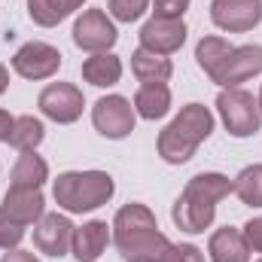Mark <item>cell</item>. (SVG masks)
<instances>
[{"label":"cell","instance_id":"1","mask_svg":"<svg viewBox=\"0 0 262 262\" xmlns=\"http://www.w3.org/2000/svg\"><path fill=\"white\" fill-rule=\"evenodd\" d=\"M113 241H116V250L128 262L134 259L159 262L162 253L171 247V241L159 232L152 210L146 204H137V201L125 204L116 213V220H113Z\"/></svg>","mask_w":262,"mask_h":262},{"label":"cell","instance_id":"2","mask_svg":"<svg viewBox=\"0 0 262 262\" xmlns=\"http://www.w3.org/2000/svg\"><path fill=\"white\" fill-rule=\"evenodd\" d=\"M229 192H235V183L229 177H223V174H195L186 183L183 195L174 201L171 216L183 232L198 235V232L210 229V223L216 216V201H223Z\"/></svg>","mask_w":262,"mask_h":262},{"label":"cell","instance_id":"3","mask_svg":"<svg viewBox=\"0 0 262 262\" xmlns=\"http://www.w3.org/2000/svg\"><path fill=\"white\" fill-rule=\"evenodd\" d=\"M213 131V113L204 104H186L180 116L159 134V156L168 165H183Z\"/></svg>","mask_w":262,"mask_h":262},{"label":"cell","instance_id":"4","mask_svg":"<svg viewBox=\"0 0 262 262\" xmlns=\"http://www.w3.org/2000/svg\"><path fill=\"white\" fill-rule=\"evenodd\" d=\"M113 177L107 171H67L55 180L52 195L67 213H85L113 198Z\"/></svg>","mask_w":262,"mask_h":262},{"label":"cell","instance_id":"5","mask_svg":"<svg viewBox=\"0 0 262 262\" xmlns=\"http://www.w3.org/2000/svg\"><path fill=\"white\" fill-rule=\"evenodd\" d=\"M216 110H220L223 125L232 137H250L262 125L259 101L244 89H223L216 98Z\"/></svg>","mask_w":262,"mask_h":262},{"label":"cell","instance_id":"6","mask_svg":"<svg viewBox=\"0 0 262 262\" xmlns=\"http://www.w3.org/2000/svg\"><path fill=\"white\" fill-rule=\"evenodd\" d=\"M92 122L110 140H122L134 131V107L122 95H107L92 107Z\"/></svg>","mask_w":262,"mask_h":262},{"label":"cell","instance_id":"7","mask_svg":"<svg viewBox=\"0 0 262 262\" xmlns=\"http://www.w3.org/2000/svg\"><path fill=\"white\" fill-rule=\"evenodd\" d=\"M40 110L52 119V122H58V125H70V122H76L79 116H82V107H85V98H82V92L76 89V85H70V82H52V85H46L43 92H40Z\"/></svg>","mask_w":262,"mask_h":262},{"label":"cell","instance_id":"8","mask_svg":"<svg viewBox=\"0 0 262 262\" xmlns=\"http://www.w3.org/2000/svg\"><path fill=\"white\" fill-rule=\"evenodd\" d=\"M73 43L85 52H107L116 43V28L104 9H85L73 25Z\"/></svg>","mask_w":262,"mask_h":262},{"label":"cell","instance_id":"9","mask_svg":"<svg viewBox=\"0 0 262 262\" xmlns=\"http://www.w3.org/2000/svg\"><path fill=\"white\" fill-rule=\"evenodd\" d=\"M210 18L216 28H223L229 34L253 31L262 21V0H213Z\"/></svg>","mask_w":262,"mask_h":262},{"label":"cell","instance_id":"10","mask_svg":"<svg viewBox=\"0 0 262 262\" xmlns=\"http://www.w3.org/2000/svg\"><path fill=\"white\" fill-rule=\"evenodd\" d=\"M61 67V52L49 43H25L12 55V70L25 79H49Z\"/></svg>","mask_w":262,"mask_h":262},{"label":"cell","instance_id":"11","mask_svg":"<svg viewBox=\"0 0 262 262\" xmlns=\"http://www.w3.org/2000/svg\"><path fill=\"white\" fill-rule=\"evenodd\" d=\"M73 223L61 216V213H43L37 223H34V244L40 253L46 256H55L61 259L67 256V250L73 247Z\"/></svg>","mask_w":262,"mask_h":262},{"label":"cell","instance_id":"12","mask_svg":"<svg viewBox=\"0 0 262 262\" xmlns=\"http://www.w3.org/2000/svg\"><path fill=\"white\" fill-rule=\"evenodd\" d=\"M186 43V25L183 18H149L140 28V46L159 55H171Z\"/></svg>","mask_w":262,"mask_h":262},{"label":"cell","instance_id":"13","mask_svg":"<svg viewBox=\"0 0 262 262\" xmlns=\"http://www.w3.org/2000/svg\"><path fill=\"white\" fill-rule=\"evenodd\" d=\"M256 73H262V46H235L210 79L226 89H235L238 82H244Z\"/></svg>","mask_w":262,"mask_h":262},{"label":"cell","instance_id":"14","mask_svg":"<svg viewBox=\"0 0 262 262\" xmlns=\"http://www.w3.org/2000/svg\"><path fill=\"white\" fill-rule=\"evenodd\" d=\"M43 207H46V201H43L40 189H9L3 195V204H0V210L21 226L37 223L43 216Z\"/></svg>","mask_w":262,"mask_h":262},{"label":"cell","instance_id":"15","mask_svg":"<svg viewBox=\"0 0 262 262\" xmlns=\"http://www.w3.org/2000/svg\"><path fill=\"white\" fill-rule=\"evenodd\" d=\"M110 244V229L104 220H92L73 232V256L79 262H95Z\"/></svg>","mask_w":262,"mask_h":262},{"label":"cell","instance_id":"16","mask_svg":"<svg viewBox=\"0 0 262 262\" xmlns=\"http://www.w3.org/2000/svg\"><path fill=\"white\" fill-rule=\"evenodd\" d=\"M207 253H210V259L213 262H247L250 259V244H247L244 232L226 226V229L213 232Z\"/></svg>","mask_w":262,"mask_h":262},{"label":"cell","instance_id":"17","mask_svg":"<svg viewBox=\"0 0 262 262\" xmlns=\"http://www.w3.org/2000/svg\"><path fill=\"white\" fill-rule=\"evenodd\" d=\"M134 110L143 119H162L171 110V92L165 82H143L134 95Z\"/></svg>","mask_w":262,"mask_h":262},{"label":"cell","instance_id":"18","mask_svg":"<svg viewBox=\"0 0 262 262\" xmlns=\"http://www.w3.org/2000/svg\"><path fill=\"white\" fill-rule=\"evenodd\" d=\"M131 70H134V76H137L140 82H168L171 73H174V67H171V61H168L165 55L149 52V49H143V46L131 55Z\"/></svg>","mask_w":262,"mask_h":262},{"label":"cell","instance_id":"19","mask_svg":"<svg viewBox=\"0 0 262 262\" xmlns=\"http://www.w3.org/2000/svg\"><path fill=\"white\" fill-rule=\"evenodd\" d=\"M122 76V61L110 52H98L92 58H85L82 64V79L98 85V89H107V85H116Z\"/></svg>","mask_w":262,"mask_h":262},{"label":"cell","instance_id":"20","mask_svg":"<svg viewBox=\"0 0 262 262\" xmlns=\"http://www.w3.org/2000/svg\"><path fill=\"white\" fill-rule=\"evenodd\" d=\"M49 177V165L37 152H21V159L12 168V186L9 189H40Z\"/></svg>","mask_w":262,"mask_h":262},{"label":"cell","instance_id":"21","mask_svg":"<svg viewBox=\"0 0 262 262\" xmlns=\"http://www.w3.org/2000/svg\"><path fill=\"white\" fill-rule=\"evenodd\" d=\"M79 6L82 0H28V15L43 28H55Z\"/></svg>","mask_w":262,"mask_h":262},{"label":"cell","instance_id":"22","mask_svg":"<svg viewBox=\"0 0 262 262\" xmlns=\"http://www.w3.org/2000/svg\"><path fill=\"white\" fill-rule=\"evenodd\" d=\"M232 49H235V46H232L229 40H223V37H201L198 46H195V61L207 76H213V73L223 67V61L229 58Z\"/></svg>","mask_w":262,"mask_h":262},{"label":"cell","instance_id":"23","mask_svg":"<svg viewBox=\"0 0 262 262\" xmlns=\"http://www.w3.org/2000/svg\"><path fill=\"white\" fill-rule=\"evenodd\" d=\"M43 134H46V131H43V122H40V119H34V116H18L6 143H12L18 152H34V149L43 143Z\"/></svg>","mask_w":262,"mask_h":262},{"label":"cell","instance_id":"24","mask_svg":"<svg viewBox=\"0 0 262 262\" xmlns=\"http://www.w3.org/2000/svg\"><path fill=\"white\" fill-rule=\"evenodd\" d=\"M235 195L250 207H262V165H250L244 168L235 180Z\"/></svg>","mask_w":262,"mask_h":262},{"label":"cell","instance_id":"25","mask_svg":"<svg viewBox=\"0 0 262 262\" xmlns=\"http://www.w3.org/2000/svg\"><path fill=\"white\" fill-rule=\"evenodd\" d=\"M146 6H149V0H110V15L131 25L146 12Z\"/></svg>","mask_w":262,"mask_h":262},{"label":"cell","instance_id":"26","mask_svg":"<svg viewBox=\"0 0 262 262\" xmlns=\"http://www.w3.org/2000/svg\"><path fill=\"white\" fill-rule=\"evenodd\" d=\"M25 238V226L9 220L3 210H0V250H15Z\"/></svg>","mask_w":262,"mask_h":262},{"label":"cell","instance_id":"27","mask_svg":"<svg viewBox=\"0 0 262 262\" xmlns=\"http://www.w3.org/2000/svg\"><path fill=\"white\" fill-rule=\"evenodd\" d=\"M159 262H204V253L192 244H171Z\"/></svg>","mask_w":262,"mask_h":262},{"label":"cell","instance_id":"28","mask_svg":"<svg viewBox=\"0 0 262 262\" xmlns=\"http://www.w3.org/2000/svg\"><path fill=\"white\" fill-rule=\"evenodd\" d=\"M189 0H156V18H183Z\"/></svg>","mask_w":262,"mask_h":262},{"label":"cell","instance_id":"29","mask_svg":"<svg viewBox=\"0 0 262 262\" xmlns=\"http://www.w3.org/2000/svg\"><path fill=\"white\" fill-rule=\"evenodd\" d=\"M244 238H247V244H250L253 250H259L262 253V216L250 220V223L244 226Z\"/></svg>","mask_w":262,"mask_h":262},{"label":"cell","instance_id":"30","mask_svg":"<svg viewBox=\"0 0 262 262\" xmlns=\"http://www.w3.org/2000/svg\"><path fill=\"white\" fill-rule=\"evenodd\" d=\"M12 125H15V119H12L6 110H0V143H3V140H9V134H12Z\"/></svg>","mask_w":262,"mask_h":262},{"label":"cell","instance_id":"31","mask_svg":"<svg viewBox=\"0 0 262 262\" xmlns=\"http://www.w3.org/2000/svg\"><path fill=\"white\" fill-rule=\"evenodd\" d=\"M0 262H40L34 253H28V250H12V253H6Z\"/></svg>","mask_w":262,"mask_h":262},{"label":"cell","instance_id":"32","mask_svg":"<svg viewBox=\"0 0 262 262\" xmlns=\"http://www.w3.org/2000/svg\"><path fill=\"white\" fill-rule=\"evenodd\" d=\"M6 85H9V70H6V67L0 64V95L6 92Z\"/></svg>","mask_w":262,"mask_h":262},{"label":"cell","instance_id":"33","mask_svg":"<svg viewBox=\"0 0 262 262\" xmlns=\"http://www.w3.org/2000/svg\"><path fill=\"white\" fill-rule=\"evenodd\" d=\"M259 110H262V92H259Z\"/></svg>","mask_w":262,"mask_h":262},{"label":"cell","instance_id":"34","mask_svg":"<svg viewBox=\"0 0 262 262\" xmlns=\"http://www.w3.org/2000/svg\"><path fill=\"white\" fill-rule=\"evenodd\" d=\"M134 262H149V259H134Z\"/></svg>","mask_w":262,"mask_h":262},{"label":"cell","instance_id":"35","mask_svg":"<svg viewBox=\"0 0 262 262\" xmlns=\"http://www.w3.org/2000/svg\"><path fill=\"white\" fill-rule=\"evenodd\" d=\"M259 262H262V259H259Z\"/></svg>","mask_w":262,"mask_h":262}]
</instances>
